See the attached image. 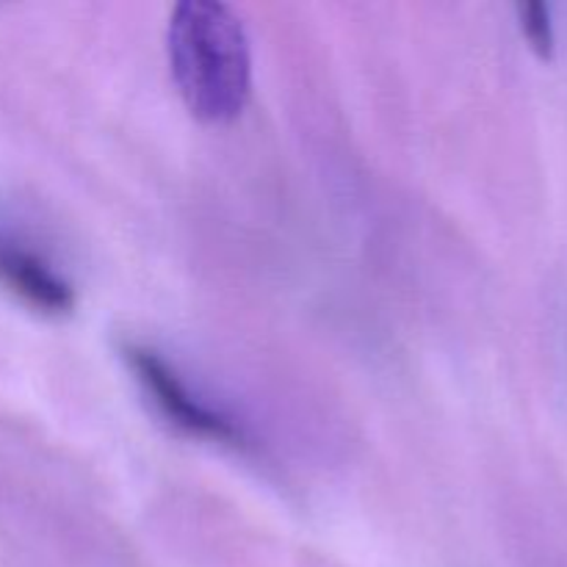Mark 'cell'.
<instances>
[{"instance_id":"2","label":"cell","mask_w":567,"mask_h":567,"mask_svg":"<svg viewBox=\"0 0 567 567\" xmlns=\"http://www.w3.org/2000/svg\"><path fill=\"white\" fill-rule=\"evenodd\" d=\"M127 360H131V369L136 371L144 391L153 396V402L158 404L161 413H164L177 430L188 432V435L208 437V441L216 443H225V446H247L244 432L238 430L230 419H225L221 413H216V410L197 402V396L188 393V388L177 380L175 371H172L158 354L142 347H131L127 349Z\"/></svg>"},{"instance_id":"1","label":"cell","mask_w":567,"mask_h":567,"mask_svg":"<svg viewBox=\"0 0 567 567\" xmlns=\"http://www.w3.org/2000/svg\"><path fill=\"white\" fill-rule=\"evenodd\" d=\"M172 78L183 103L203 122H230L252 89V50L247 28L219 0L177 3L166 31Z\"/></svg>"},{"instance_id":"3","label":"cell","mask_w":567,"mask_h":567,"mask_svg":"<svg viewBox=\"0 0 567 567\" xmlns=\"http://www.w3.org/2000/svg\"><path fill=\"white\" fill-rule=\"evenodd\" d=\"M0 286L42 313H66L75 305L70 282L39 252L0 230Z\"/></svg>"},{"instance_id":"4","label":"cell","mask_w":567,"mask_h":567,"mask_svg":"<svg viewBox=\"0 0 567 567\" xmlns=\"http://www.w3.org/2000/svg\"><path fill=\"white\" fill-rule=\"evenodd\" d=\"M518 20L520 31H524L526 42L532 44L537 55L548 59L554 53V25H551V11L546 3H520L518 6Z\"/></svg>"}]
</instances>
